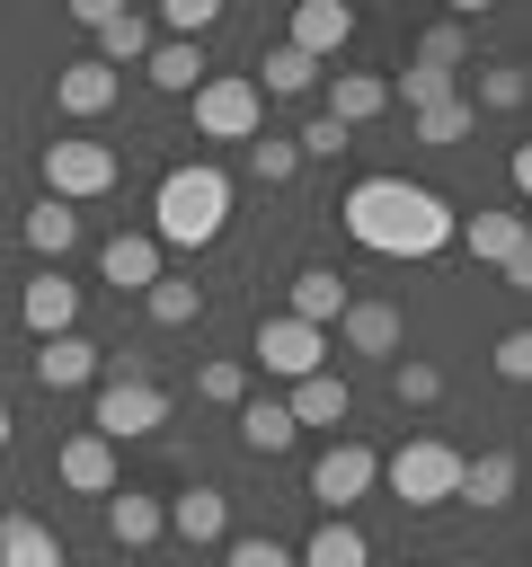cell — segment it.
<instances>
[{
	"mask_svg": "<svg viewBox=\"0 0 532 567\" xmlns=\"http://www.w3.org/2000/svg\"><path fill=\"white\" fill-rule=\"evenodd\" d=\"M337 213H346V239L372 257H434L452 248V221H461L434 186H408V177H355Z\"/></svg>",
	"mask_w": 532,
	"mask_h": 567,
	"instance_id": "1",
	"label": "cell"
},
{
	"mask_svg": "<svg viewBox=\"0 0 532 567\" xmlns=\"http://www.w3.org/2000/svg\"><path fill=\"white\" fill-rule=\"evenodd\" d=\"M222 221H231V177L213 159H177L151 195V239L160 248H213Z\"/></svg>",
	"mask_w": 532,
	"mask_h": 567,
	"instance_id": "2",
	"label": "cell"
},
{
	"mask_svg": "<svg viewBox=\"0 0 532 567\" xmlns=\"http://www.w3.org/2000/svg\"><path fill=\"white\" fill-rule=\"evenodd\" d=\"M195 133H213V142H257V133H266L257 80H248V71H204V89H195Z\"/></svg>",
	"mask_w": 532,
	"mask_h": 567,
	"instance_id": "3",
	"label": "cell"
},
{
	"mask_svg": "<svg viewBox=\"0 0 532 567\" xmlns=\"http://www.w3.org/2000/svg\"><path fill=\"white\" fill-rule=\"evenodd\" d=\"M35 168H44V195H53V204H98V195L124 177V159H115L106 142H44Z\"/></svg>",
	"mask_w": 532,
	"mask_h": 567,
	"instance_id": "4",
	"label": "cell"
},
{
	"mask_svg": "<svg viewBox=\"0 0 532 567\" xmlns=\"http://www.w3.org/2000/svg\"><path fill=\"white\" fill-rule=\"evenodd\" d=\"M381 478H390V496H399V505H452L461 452H452V443H434V434H417V443H399V452L381 461Z\"/></svg>",
	"mask_w": 532,
	"mask_h": 567,
	"instance_id": "5",
	"label": "cell"
},
{
	"mask_svg": "<svg viewBox=\"0 0 532 567\" xmlns=\"http://www.w3.org/2000/svg\"><path fill=\"white\" fill-rule=\"evenodd\" d=\"M168 425V390L160 381H98V408H89V434H106V443H133V434H160Z\"/></svg>",
	"mask_w": 532,
	"mask_h": 567,
	"instance_id": "6",
	"label": "cell"
},
{
	"mask_svg": "<svg viewBox=\"0 0 532 567\" xmlns=\"http://www.w3.org/2000/svg\"><path fill=\"white\" fill-rule=\"evenodd\" d=\"M248 354H257V372H275V381H310V372H328V337L319 328H301V319H257V337H248Z\"/></svg>",
	"mask_w": 532,
	"mask_h": 567,
	"instance_id": "7",
	"label": "cell"
},
{
	"mask_svg": "<svg viewBox=\"0 0 532 567\" xmlns=\"http://www.w3.org/2000/svg\"><path fill=\"white\" fill-rule=\"evenodd\" d=\"M381 487V452L372 443H328L319 461H310V496L328 505V514H346L355 496H372Z\"/></svg>",
	"mask_w": 532,
	"mask_h": 567,
	"instance_id": "8",
	"label": "cell"
},
{
	"mask_svg": "<svg viewBox=\"0 0 532 567\" xmlns=\"http://www.w3.org/2000/svg\"><path fill=\"white\" fill-rule=\"evenodd\" d=\"M53 478H62L71 496H115V487H124V461H115V443H106V434H89V425H80V434H62V443H53Z\"/></svg>",
	"mask_w": 532,
	"mask_h": 567,
	"instance_id": "9",
	"label": "cell"
},
{
	"mask_svg": "<svg viewBox=\"0 0 532 567\" xmlns=\"http://www.w3.org/2000/svg\"><path fill=\"white\" fill-rule=\"evenodd\" d=\"M115 97H124V71H106L98 53H80V62H62V71H53V106H62L71 124H98Z\"/></svg>",
	"mask_w": 532,
	"mask_h": 567,
	"instance_id": "10",
	"label": "cell"
},
{
	"mask_svg": "<svg viewBox=\"0 0 532 567\" xmlns=\"http://www.w3.org/2000/svg\"><path fill=\"white\" fill-rule=\"evenodd\" d=\"M18 319L35 328V346H44V337H71V328H80V284H71L62 266H44V275L18 292Z\"/></svg>",
	"mask_w": 532,
	"mask_h": 567,
	"instance_id": "11",
	"label": "cell"
},
{
	"mask_svg": "<svg viewBox=\"0 0 532 567\" xmlns=\"http://www.w3.org/2000/svg\"><path fill=\"white\" fill-rule=\"evenodd\" d=\"M284 44H293L301 62H328V53H346V44H355V9H346V0H301Z\"/></svg>",
	"mask_w": 532,
	"mask_h": 567,
	"instance_id": "12",
	"label": "cell"
},
{
	"mask_svg": "<svg viewBox=\"0 0 532 567\" xmlns=\"http://www.w3.org/2000/svg\"><path fill=\"white\" fill-rule=\"evenodd\" d=\"M452 239L470 248V266H514V257H532L523 248V213H470V221H452Z\"/></svg>",
	"mask_w": 532,
	"mask_h": 567,
	"instance_id": "13",
	"label": "cell"
},
{
	"mask_svg": "<svg viewBox=\"0 0 532 567\" xmlns=\"http://www.w3.org/2000/svg\"><path fill=\"white\" fill-rule=\"evenodd\" d=\"M160 514H168V532H177L186 549H213V540H231V496H222V487H186V496H168Z\"/></svg>",
	"mask_w": 532,
	"mask_h": 567,
	"instance_id": "14",
	"label": "cell"
},
{
	"mask_svg": "<svg viewBox=\"0 0 532 567\" xmlns=\"http://www.w3.org/2000/svg\"><path fill=\"white\" fill-rule=\"evenodd\" d=\"M319 80H328V106H319V115H328V124H346V133H355V124H372V115L390 106V80H381V71H319Z\"/></svg>",
	"mask_w": 532,
	"mask_h": 567,
	"instance_id": "15",
	"label": "cell"
},
{
	"mask_svg": "<svg viewBox=\"0 0 532 567\" xmlns=\"http://www.w3.org/2000/svg\"><path fill=\"white\" fill-rule=\"evenodd\" d=\"M98 275H106L115 292H151V284H160V239H151V230H115V239L98 248Z\"/></svg>",
	"mask_w": 532,
	"mask_h": 567,
	"instance_id": "16",
	"label": "cell"
},
{
	"mask_svg": "<svg viewBox=\"0 0 532 567\" xmlns=\"http://www.w3.org/2000/svg\"><path fill=\"white\" fill-rule=\"evenodd\" d=\"M346 301H355V292H346V275H337V266H301V275H293V310H284V319H301V328H319V337H328V328L346 319Z\"/></svg>",
	"mask_w": 532,
	"mask_h": 567,
	"instance_id": "17",
	"label": "cell"
},
{
	"mask_svg": "<svg viewBox=\"0 0 532 567\" xmlns=\"http://www.w3.org/2000/svg\"><path fill=\"white\" fill-rule=\"evenodd\" d=\"M98 372H106V354H98V346H89L80 328H71V337H44V346H35V390H80V381H98Z\"/></svg>",
	"mask_w": 532,
	"mask_h": 567,
	"instance_id": "18",
	"label": "cell"
},
{
	"mask_svg": "<svg viewBox=\"0 0 532 567\" xmlns=\"http://www.w3.org/2000/svg\"><path fill=\"white\" fill-rule=\"evenodd\" d=\"M160 532H168L160 496H142V487H115V496H106V540H115V549H151Z\"/></svg>",
	"mask_w": 532,
	"mask_h": 567,
	"instance_id": "19",
	"label": "cell"
},
{
	"mask_svg": "<svg viewBox=\"0 0 532 567\" xmlns=\"http://www.w3.org/2000/svg\"><path fill=\"white\" fill-rule=\"evenodd\" d=\"M18 239H27V248H35V257H44V266H62V257H71V248H80V213H71V204H53V195H44V204H27V221H18Z\"/></svg>",
	"mask_w": 532,
	"mask_h": 567,
	"instance_id": "20",
	"label": "cell"
},
{
	"mask_svg": "<svg viewBox=\"0 0 532 567\" xmlns=\"http://www.w3.org/2000/svg\"><path fill=\"white\" fill-rule=\"evenodd\" d=\"M293 567H372V540H364L346 514H328V523H319V532L293 549Z\"/></svg>",
	"mask_w": 532,
	"mask_h": 567,
	"instance_id": "21",
	"label": "cell"
},
{
	"mask_svg": "<svg viewBox=\"0 0 532 567\" xmlns=\"http://www.w3.org/2000/svg\"><path fill=\"white\" fill-rule=\"evenodd\" d=\"M284 408H293V425H346V416H355V390H346L337 372H310V381H293Z\"/></svg>",
	"mask_w": 532,
	"mask_h": 567,
	"instance_id": "22",
	"label": "cell"
},
{
	"mask_svg": "<svg viewBox=\"0 0 532 567\" xmlns=\"http://www.w3.org/2000/svg\"><path fill=\"white\" fill-rule=\"evenodd\" d=\"M293 434H301V425H293V408H284V399H239V443H248L257 461L293 452Z\"/></svg>",
	"mask_w": 532,
	"mask_h": 567,
	"instance_id": "23",
	"label": "cell"
},
{
	"mask_svg": "<svg viewBox=\"0 0 532 567\" xmlns=\"http://www.w3.org/2000/svg\"><path fill=\"white\" fill-rule=\"evenodd\" d=\"M0 567H71V558L35 514H0Z\"/></svg>",
	"mask_w": 532,
	"mask_h": 567,
	"instance_id": "24",
	"label": "cell"
},
{
	"mask_svg": "<svg viewBox=\"0 0 532 567\" xmlns=\"http://www.w3.org/2000/svg\"><path fill=\"white\" fill-rule=\"evenodd\" d=\"M142 71H151V89H168V97H195V89H204V53H195V44H177V35H168V44H151V53H142Z\"/></svg>",
	"mask_w": 532,
	"mask_h": 567,
	"instance_id": "25",
	"label": "cell"
},
{
	"mask_svg": "<svg viewBox=\"0 0 532 567\" xmlns=\"http://www.w3.org/2000/svg\"><path fill=\"white\" fill-rule=\"evenodd\" d=\"M337 328H346L355 354H399V310H390V301H346Z\"/></svg>",
	"mask_w": 532,
	"mask_h": 567,
	"instance_id": "26",
	"label": "cell"
},
{
	"mask_svg": "<svg viewBox=\"0 0 532 567\" xmlns=\"http://www.w3.org/2000/svg\"><path fill=\"white\" fill-rule=\"evenodd\" d=\"M452 496H461V505H505V496H514V452H479V461H461Z\"/></svg>",
	"mask_w": 532,
	"mask_h": 567,
	"instance_id": "27",
	"label": "cell"
},
{
	"mask_svg": "<svg viewBox=\"0 0 532 567\" xmlns=\"http://www.w3.org/2000/svg\"><path fill=\"white\" fill-rule=\"evenodd\" d=\"M470 124H479V115H470V97H461V89H452V97H434V106H417V115H408V133H417V142H426V151H452V142H461V133H470Z\"/></svg>",
	"mask_w": 532,
	"mask_h": 567,
	"instance_id": "28",
	"label": "cell"
},
{
	"mask_svg": "<svg viewBox=\"0 0 532 567\" xmlns=\"http://www.w3.org/2000/svg\"><path fill=\"white\" fill-rule=\"evenodd\" d=\"M301 89H319V62H301L293 44L257 53V97H301Z\"/></svg>",
	"mask_w": 532,
	"mask_h": 567,
	"instance_id": "29",
	"label": "cell"
},
{
	"mask_svg": "<svg viewBox=\"0 0 532 567\" xmlns=\"http://www.w3.org/2000/svg\"><path fill=\"white\" fill-rule=\"evenodd\" d=\"M142 53H151V18L115 9V18L98 27V62H106V71H124V62H142Z\"/></svg>",
	"mask_w": 532,
	"mask_h": 567,
	"instance_id": "30",
	"label": "cell"
},
{
	"mask_svg": "<svg viewBox=\"0 0 532 567\" xmlns=\"http://www.w3.org/2000/svg\"><path fill=\"white\" fill-rule=\"evenodd\" d=\"M461 62H470V27H461V18H443V27H426V35H417V71L452 80Z\"/></svg>",
	"mask_w": 532,
	"mask_h": 567,
	"instance_id": "31",
	"label": "cell"
},
{
	"mask_svg": "<svg viewBox=\"0 0 532 567\" xmlns=\"http://www.w3.org/2000/svg\"><path fill=\"white\" fill-rule=\"evenodd\" d=\"M142 310H151V328H195L204 292H195V284H177V275H160V284L142 292Z\"/></svg>",
	"mask_w": 532,
	"mask_h": 567,
	"instance_id": "32",
	"label": "cell"
},
{
	"mask_svg": "<svg viewBox=\"0 0 532 567\" xmlns=\"http://www.w3.org/2000/svg\"><path fill=\"white\" fill-rule=\"evenodd\" d=\"M523 97H532V80H523V62H488V71H479V97H470V115H479V106H497V115H514Z\"/></svg>",
	"mask_w": 532,
	"mask_h": 567,
	"instance_id": "33",
	"label": "cell"
},
{
	"mask_svg": "<svg viewBox=\"0 0 532 567\" xmlns=\"http://www.w3.org/2000/svg\"><path fill=\"white\" fill-rule=\"evenodd\" d=\"M195 399H213V408H239V399H248V363H239V354H213V363L195 372Z\"/></svg>",
	"mask_w": 532,
	"mask_h": 567,
	"instance_id": "34",
	"label": "cell"
},
{
	"mask_svg": "<svg viewBox=\"0 0 532 567\" xmlns=\"http://www.w3.org/2000/svg\"><path fill=\"white\" fill-rule=\"evenodd\" d=\"M390 399H399V408H434V399H443V372H434L426 354H408V363H390Z\"/></svg>",
	"mask_w": 532,
	"mask_h": 567,
	"instance_id": "35",
	"label": "cell"
},
{
	"mask_svg": "<svg viewBox=\"0 0 532 567\" xmlns=\"http://www.w3.org/2000/svg\"><path fill=\"white\" fill-rule=\"evenodd\" d=\"M248 168H257V186H293V168H301V151L266 133V142H248Z\"/></svg>",
	"mask_w": 532,
	"mask_h": 567,
	"instance_id": "36",
	"label": "cell"
},
{
	"mask_svg": "<svg viewBox=\"0 0 532 567\" xmlns=\"http://www.w3.org/2000/svg\"><path fill=\"white\" fill-rule=\"evenodd\" d=\"M222 567H293V549H284V540H266V532H239V540L222 549Z\"/></svg>",
	"mask_w": 532,
	"mask_h": 567,
	"instance_id": "37",
	"label": "cell"
},
{
	"mask_svg": "<svg viewBox=\"0 0 532 567\" xmlns=\"http://www.w3.org/2000/svg\"><path fill=\"white\" fill-rule=\"evenodd\" d=\"M346 142H355V133H346V124H328V115H310V124L293 133V151H301V159H337Z\"/></svg>",
	"mask_w": 532,
	"mask_h": 567,
	"instance_id": "38",
	"label": "cell"
},
{
	"mask_svg": "<svg viewBox=\"0 0 532 567\" xmlns=\"http://www.w3.org/2000/svg\"><path fill=\"white\" fill-rule=\"evenodd\" d=\"M497 372H505V381H532V337H523V328L497 337Z\"/></svg>",
	"mask_w": 532,
	"mask_h": 567,
	"instance_id": "39",
	"label": "cell"
},
{
	"mask_svg": "<svg viewBox=\"0 0 532 567\" xmlns=\"http://www.w3.org/2000/svg\"><path fill=\"white\" fill-rule=\"evenodd\" d=\"M9 434H18V416H9V408H0V452H9Z\"/></svg>",
	"mask_w": 532,
	"mask_h": 567,
	"instance_id": "40",
	"label": "cell"
},
{
	"mask_svg": "<svg viewBox=\"0 0 532 567\" xmlns=\"http://www.w3.org/2000/svg\"><path fill=\"white\" fill-rule=\"evenodd\" d=\"M0 133H9V106H0Z\"/></svg>",
	"mask_w": 532,
	"mask_h": 567,
	"instance_id": "41",
	"label": "cell"
}]
</instances>
